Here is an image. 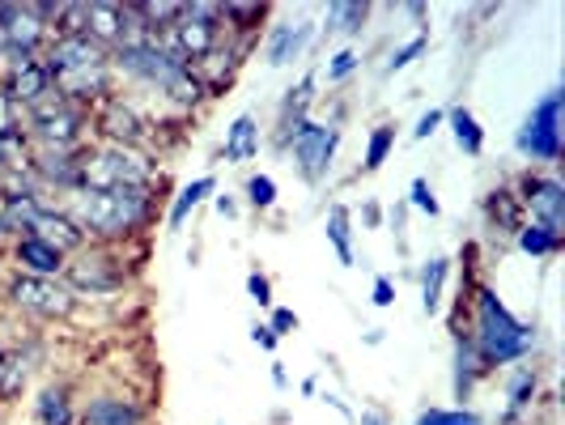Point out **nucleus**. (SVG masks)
I'll use <instances>...</instances> for the list:
<instances>
[{
  "instance_id": "obj_14",
  "label": "nucleus",
  "mask_w": 565,
  "mask_h": 425,
  "mask_svg": "<svg viewBox=\"0 0 565 425\" xmlns=\"http://www.w3.org/2000/svg\"><path fill=\"white\" fill-rule=\"evenodd\" d=\"M77 425H149V404L132 392H94L77 404Z\"/></svg>"
},
{
  "instance_id": "obj_25",
  "label": "nucleus",
  "mask_w": 565,
  "mask_h": 425,
  "mask_svg": "<svg viewBox=\"0 0 565 425\" xmlns=\"http://www.w3.org/2000/svg\"><path fill=\"white\" fill-rule=\"evenodd\" d=\"M85 34L98 43V47H119L124 39V4L115 0H85Z\"/></svg>"
},
{
  "instance_id": "obj_53",
  "label": "nucleus",
  "mask_w": 565,
  "mask_h": 425,
  "mask_svg": "<svg viewBox=\"0 0 565 425\" xmlns=\"http://www.w3.org/2000/svg\"><path fill=\"white\" fill-rule=\"evenodd\" d=\"M0 247H9V234H4V226H0Z\"/></svg>"
},
{
  "instance_id": "obj_55",
  "label": "nucleus",
  "mask_w": 565,
  "mask_h": 425,
  "mask_svg": "<svg viewBox=\"0 0 565 425\" xmlns=\"http://www.w3.org/2000/svg\"><path fill=\"white\" fill-rule=\"evenodd\" d=\"M0 47H4V39H0Z\"/></svg>"
},
{
  "instance_id": "obj_24",
  "label": "nucleus",
  "mask_w": 565,
  "mask_h": 425,
  "mask_svg": "<svg viewBox=\"0 0 565 425\" xmlns=\"http://www.w3.org/2000/svg\"><path fill=\"white\" fill-rule=\"evenodd\" d=\"M259 145H264V124H259L252 111H243L226 128L222 158H226L230 167H243V162H255V158H259Z\"/></svg>"
},
{
  "instance_id": "obj_33",
  "label": "nucleus",
  "mask_w": 565,
  "mask_h": 425,
  "mask_svg": "<svg viewBox=\"0 0 565 425\" xmlns=\"http://www.w3.org/2000/svg\"><path fill=\"white\" fill-rule=\"evenodd\" d=\"M392 149H396V124H379V128H370L366 153H362V174H374V170L392 158Z\"/></svg>"
},
{
  "instance_id": "obj_26",
  "label": "nucleus",
  "mask_w": 565,
  "mask_h": 425,
  "mask_svg": "<svg viewBox=\"0 0 565 425\" xmlns=\"http://www.w3.org/2000/svg\"><path fill=\"white\" fill-rule=\"evenodd\" d=\"M217 192V179L213 174H200V179H192V183H183L179 192H174V200H170L167 209V230L174 234V230H183V222L196 213L204 200Z\"/></svg>"
},
{
  "instance_id": "obj_44",
  "label": "nucleus",
  "mask_w": 565,
  "mask_h": 425,
  "mask_svg": "<svg viewBox=\"0 0 565 425\" xmlns=\"http://www.w3.org/2000/svg\"><path fill=\"white\" fill-rule=\"evenodd\" d=\"M252 340L264 349V353H277V344H281V340H277V332H273L268 323H252Z\"/></svg>"
},
{
  "instance_id": "obj_38",
  "label": "nucleus",
  "mask_w": 565,
  "mask_h": 425,
  "mask_svg": "<svg viewBox=\"0 0 565 425\" xmlns=\"http://www.w3.org/2000/svg\"><path fill=\"white\" fill-rule=\"evenodd\" d=\"M408 204H413V209H422L425 217H438V213H443V204H438V196H434L429 179H413V188H408Z\"/></svg>"
},
{
  "instance_id": "obj_46",
  "label": "nucleus",
  "mask_w": 565,
  "mask_h": 425,
  "mask_svg": "<svg viewBox=\"0 0 565 425\" xmlns=\"http://www.w3.org/2000/svg\"><path fill=\"white\" fill-rule=\"evenodd\" d=\"M362 222H366L370 230L383 226V204H374V200H366V204H362Z\"/></svg>"
},
{
  "instance_id": "obj_12",
  "label": "nucleus",
  "mask_w": 565,
  "mask_h": 425,
  "mask_svg": "<svg viewBox=\"0 0 565 425\" xmlns=\"http://www.w3.org/2000/svg\"><path fill=\"white\" fill-rule=\"evenodd\" d=\"M43 358H47V340L43 337H18L4 349V374H0V404L4 408L26 396L34 374L43 370Z\"/></svg>"
},
{
  "instance_id": "obj_1",
  "label": "nucleus",
  "mask_w": 565,
  "mask_h": 425,
  "mask_svg": "<svg viewBox=\"0 0 565 425\" xmlns=\"http://www.w3.org/2000/svg\"><path fill=\"white\" fill-rule=\"evenodd\" d=\"M89 243L98 247H128V238H137L149 222H153V209L158 196L153 188H111V192H77L60 204Z\"/></svg>"
},
{
  "instance_id": "obj_43",
  "label": "nucleus",
  "mask_w": 565,
  "mask_h": 425,
  "mask_svg": "<svg viewBox=\"0 0 565 425\" xmlns=\"http://www.w3.org/2000/svg\"><path fill=\"white\" fill-rule=\"evenodd\" d=\"M370 302H374L379 311H387V307L396 302V281H392V277H374V289H370Z\"/></svg>"
},
{
  "instance_id": "obj_18",
  "label": "nucleus",
  "mask_w": 565,
  "mask_h": 425,
  "mask_svg": "<svg viewBox=\"0 0 565 425\" xmlns=\"http://www.w3.org/2000/svg\"><path fill=\"white\" fill-rule=\"evenodd\" d=\"M30 417L34 425H77V392L68 379H47L34 387L30 400Z\"/></svg>"
},
{
  "instance_id": "obj_28",
  "label": "nucleus",
  "mask_w": 565,
  "mask_h": 425,
  "mask_svg": "<svg viewBox=\"0 0 565 425\" xmlns=\"http://www.w3.org/2000/svg\"><path fill=\"white\" fill-rule=\"evenodd\" d=\"M484 222L498 230V234H519V226H523V204L514 196V188H493L484 196Z\"/></svg>"
},
{
  "instance_id": "obj_31",
  "label": "nucleus",
  "mask_w": 565,
  "mask_h": 425,
  "mask_svg": "<svg viewBox=\"0 0 565 425\" xmlns=\"http://www.w3.org/2000/svg\"><path fill=\"white\" fill-rule=\"evenodd\" d=\"M447 124H451V137L455 145L468 153V158H481V149H484V128L477 124V115L468 111V107H451L447 111Z\"/></svg>"
},
{
  "instance_id": "obj_17",
  "label": "nucleus",
  "mask_w": 565,
  "mask_h": 425,
  "mask_svg": "<svg viewBox=\"0 0 565 425\" xmlns=\"http://www.w3.org/2000/svg\"><path fill=\"white\" fill-rule=\"evenodd\" d=\"M315 26L311 18H294V22H273L268 34H264V60L273 64V68H285V64H294V60L307 56V47L315 43Z\"/></svg>"
},
{
  "instance_id": "obj_30",
  "label": "nucleus",
  "mask_w": 565,
  "mask_h": 425,
  "mask_svg": "<svg viewBox=\"0 0 565 425\" xmlns=\"http://www.w3.org/2000/svg\"><path fill=\"white\" fill-rule=\"evenodd\" d=\"M447 277H451V259H447V255L425 259V268L417 273V281H422V311L425 315L443 311V298H447Z\"/></svg>"
},
{
  "instance_id": "obj_40",
  "label": "nucleus",
  "mask_w": 565,
  "mask_h": 425,
  "mask_svg": "<svg viewBox=\"0 0 565 425\" xmlns=\"http://www.w3.org/2000/svg\"><path fill=\"white\" fill-rule=\"evenodd\" d=\"M247 294H252V302L259 311H273L277 307V298H273V281L264 277V273H247Z\"/></svg>"
},
{
  "instance_id": "obj_9",
  "label": "nucleus",
  "mask_w": 565,
  "mask_h": 425,
  "mask_svg": "<svg viewBox=\"0 0 565 425\" xmlns=\"http://www.w3.org/2000/svg\"><path fill=\"white\" fill-rule=\"evenodd\" d=\"M94 137L98 145H124V149H149V132H153V119L141 111L137 98L128 94H115L107 103H98L94 111Z\"/></svg>"
},
{
  "instance_id": "obj_3",
  "label": "nucleus",
  "mask_w": 565,
  "mask_h": 425,
  "mask_svg": "<svg viewBox=\"0 0 565 425\" xmlns=\"http://www.w3.org/2000/svg\"><path fill=\"white\" fill-rule=\"evenodd\" d=\"M162 170L149 149H124V145L89 141L82 162L85 192H111V188H158Z\"/></svg>"
},
{
  "instance_id": "obj_50",
  "label": "nucleus",
  "mask_w": 565,
  "mask_h": 425,
  "mask_svg": "<svg viewBox=\"0 0 565 425\" xmlns=\"http://www.w3.org/2000/svg\"><path fill=\"white\" fill-rule=\"evenodd\" d=\"M302 396H319V374H311V379H302Z\"/></svg>"
},
{
  "instance_id": "obj_27",
  "label": "nucleus",
  "mask_w": 565,
  "mask_h": 425,
  "mask_svg": "<svg viewBox=\"0 0 565 425\" xmlns=\"http://www.w3.org/2000/svg\"><path fill=\"white\" fill-rule=\"evenodd\" d=\"M370 22V4L362 0H337V4H328V13H323V34H332V39H358Z\"/></svg>"
},
{
  "instance_id": "obj_21",
  "label": "nucleus",
  "mask_w": 565,
  "mask_h": 425,
  "mask_svg": "<svg viewBox=\"0 0 565 425\" xmlns=\"http://www.w3.org/2000/svg\"><path fill=\"white\" fill-rule=\"evenodd\" d=\"M489 366L481 362V353H477V344L468 332H455V344H451V392L459 400V408H468V400L477 392V383H481Z\"/></svg>"
},
{
  "instance_id": "obj_32",
  "label": "nucleus",
  "mask_w": 565,
  "mask_h": 425,
  "mask_svg": "<svg viewBox=\"0 0 565 425\" xmlns=\"http://www.w3.org/2000/svg\"><path fill=\"white\" fill-rule=\"evenodd\" d=\"M514 243H519V252L536 255V259L562 252V234H553V230L536 226V222H523V226H519V234H514Z\"/></svg>"
},
{
  "instance_id": "obj_11",
  "label": "nucleus",
  "mask_w": 565,
  "mask_h": 425,
  "mask_svg": "<svg viewBox=\"0 0 565 425\" xmlns=\"http://www.w3.org/2000/svg\"><path fill=\"white\" fill-rule=\"evenodd\" d=\"M514 196L523 204V213H532L536 226L553 230V234L565 230V183L557 174H532V170H527V174L519 179Z\"/></svg>"
},
{
  "instance_id": "obj_36",
  "label": "nucleus",
  "mask_w": 565,
  "mask_h": 425,
  "mask_svg": "<svg viewBox=\"0 0 565 425\" xmlns=\"http://www.w3.org/2000/svg\"><path fill=\"white\" fill-rule=\"evenodd\" d=\"M413 425H484L481 413L472 408H422Z\"/></svg>"
},
{
  "instance_id": "obj_52",
  "label": "nucleus",
  "mask_w": 565,
  "mask_h": 425,
  "mask_svg": "<svg viewBox=\"0 0 565 425\" xmlns=\"http://www.w3.org/2000/svg\"><path fill=\"white\" fill-rule=\"evenodd\" d=\"M4 349H9V344H4V340H0V374H4Z\"/></svg>"
},
{
  "instance_id": "obj_23",
  "label": "nucleus",
  "mask_w": 565,
  "mask_h": 425,
  "mask_svg": "<svg viewBox=\"0 0 565 425\" xmlns=\"http://www.w3.org/2000/svg\"><path fill=\"white\" fill-rule=\"evenodd\" d=\"M502 392H507V408L510 417H532V404L540 400V370L527 366V362H514L507 366V379H502Z\"/></svg>"
},
{
  "instance_id": "obj_54",
  "label": "nucleus",
  "mask_w": 565,
  "mask_h": 425,
  "mask_svg": "<svg viewBox=\"0 0 565 425\" xmlns=\"http://www.w3.org/2000/svg\"><path fill=\"white\" fill-rule=\"evenodd\" d=\"M0 311H4V298H0Z\"/></svg>"
},
{
  "instance_id": "obj_51",
  "label": "nucleus",
  "mask_w": 565,
  "mask_h": 425,
  "mask_svg": "<svg viewBox=\"0 0 565 425\" xmlns=\"http://www.w3.org/2000/svg\"><path fill=\"white\" fill-rule=\"evenodd\" d=\"M404 13L417 18V22H425V4H404Z\"/></svg>"
},
{
  "instance_id": "obj_22",
  "label": "nucleus",
  "mask_w": 565,
  "mask_h": 425,
  "mask_svg": "<svg viewBox=\"0 0 565 425\" xmlns=\"http://www.w3.org/2000/svg\"><path fill=\"white\" fill-rule=\"evenodd\" d=\"M4 89H9V98L22 107V111H30V107H39V103H47V98H56L60 89L56 82H52V73L43 68V60H34V64H26L22 73H13V77H4Z\"/></svg>"
},
{
  "instance_id": "obj_41",
  "label": "nucleus",
  "mask_w": 565,
  "mask_h": 425,
  "mask_svg": "<svg viewBox=\"0 0 565 425\" xmlns=\"http://www.w3.org/2000/svg\"><path fill=\"white\" fill-rule=\"evenodd\" d=\"M268 328L277 332V340L289 337V332H298V311H289V307H273V311H268Z\"/></svg>"
},
{
  "instance_id": "obj_13",
  "label": "nucleus",
  "mask_w": 565,
  "mask_h": 425,
  "mask_svg": "<svg viewBox=\"0 0 565 425\" xmlns=\"http://www.w3.org/2000/svg\"><path fill=\"white\" fill-rule=\"evenodd\" d=\"M43 68L52 73V82L64 77V73H82V68H94V64H107L111 52L107 47H98L89 34H56L47 47H43Z\"/></svg>"
},
{
  "instance_id": "obj_4",
  "label": "nucleus",
  "mask_w": 565,
  "mask_h": 425,
  "mask_svg": "<svg viewBox=\"0 0 565 425\" xmlns=\"http://www.w3.org/2000/svg\"><path fill=\"white\" fill-rule=\"evenodd\" d=\"M4 311L30 323H68L77 315V294L64 281H47V277H26V273H9L0 285Z\"/></svg>"
},
{
  "instance_id": "obj_5",
  "label": "nucleus",
  "mask_w": 565,
  "mask_h": 425,
  "mask_svg": "<svg viewBox=\"0 0 565 425\" xmlns=\"http://www.w3.org/2000/svg\"><path fill=\"white\" fill-rule=\"evenodd\" d=\"M128 281H132V268H128L124 247H98V243H89L64 268V285L77 294V302H103L111 294H124Z\"/></svg>"
},
{
  "instance_id": "obj_6",
  "label": "nucleus",
  "mask_w": 565,
  "mask_h": 425,
  "mask_svg": "<svg viewBox=\"0 0 565 425\" xmlns=\"http://www.w3.org/2000/svg\"><path fill=\"white\" fill-rule=\"evenodd\" d=\"M26 137L34 149H77L94 137V119L85 107H73L68 98H47L26 111Z\"/></svg>"
},
{
  "instance_id": "obj_10",
  "label": "nucleus",
  "mask_w": 565,
  "mask_h": 425,
  "mask_svg": "<svg viewBox=\"0 0 565 425\" xmlns=\"http://www.w3.org/2000/svg\"><path fill=\"white\" fill-rule=\"evenodd\" d=\"M337 149H340V128L323 124V119H307V124L289 137V145H285V153L294 158V170H298L302 183H311V188H319V183L332 174Z\"/></svg>"
},
{
  "instance_id": "obj_19",
  "label": "nucleus",
  "mask_w": 565,
  "mask_h": 425,
  "mask_svg": "<svg viewBox=\"0 0 565 425\" xmlns=\"http://www.w3.org/2000/svg\"><path fill=\"white\" fill-rule=\"evenodd\" d=\"M319 89V73H307L298 85H289L285 89V98H281V107H277V137H273V145L277 149H285L289 145V137L311 119V107H315V94Z\"/></svg>"
},
{
  "instance_id": "obj_15",
  "label": "nucleus",
  "mask_w": 565,
  "mask_h": 425,
  "mask_svg": "<svg viewBox=\"0 0 565 425\" xmlns=\"http://www.w3.org/2000/svg\"><path fill=\"white\" fill-rule=\"evenodd\" d=\"M252 47L255 43H234V39L222 34V43L192 64V73H196V82L204 85L209 98H222V94H226L230 82H234V73H238V64H243V56H247Z\"/></svg>"
},
{
  "instance_id": "obj_29",
  "label": "nucleus",
  "mask_w": 565,
  "mask_h": 425,
  "mask_svg": "<svg viewBox=\"0 0 565 425\" xmlns=\"http://www.w3.org/2000/svg\"><path fill=\"white\" fill-rule=\"evenodd\" d=\"M323 234H328V243H332V252L344 268H353L358 264V252H353V213H349V204H332L328 209V217H323Z\"/></svg>"
},
{
  "instance_id": "obj_45",
  "label": "nucleus",
  "mask_w": 565,
  "mask_h": 425,
  "mask_svg": "<svg viewBox=\"0 0 565 425\" xmlns=\"http://www.w3.org/2000/svg\"><path fill=\"white\" fill-rule=\"evenodd\" d=\"M213 209H217V217H226V222L238 217V200L230 196V192H213Z\"/></svg>"
},
{
  "instance_id": "obj_37",
  "label": "nucleus",
  "mask_w": 565,
  "mask_h": 425,
  "mask_svg": "<svg viewBox=\"0 0 565 425\" xmlns=\"http://www.w3.org/2000/svg\"><path fill=\"white\" fill-rule=\"evenodd\" d=\"M425 47H429V39H425V30H422V34H413L408 43H399L396 52L387 56V64H383V73H387V77H396V73H404V68H408L413 60L425 56Z\"/></svg>"
},
{
  "instance_id": "obj_39",
  "label": "nucleus",
  "mask_w": 565,
  "mask_h": 425,
  "mask_svg": "<svg viewBox=\"0 0 565 425\" xmlns=\"http://www.w3.org/2000/svg\"><path fill=\"white\" fill-rule=\"evenodd\" d=\"M18 128H26V111L9 98V89L0 85V132H18Z\"/></svg>"
},
{
  "instance_id": "obj_47",
  "label": "nucleus",
  "mask_w": 565,
  "mask_h": 425,
  "mask_svg": "<svg viewBox=\"0 0 565 425\" xmlns=\"http://www.w3.org/2000/svg\"><path fill=\"white\" fill-rule=\"evenodd\" d=\"M358 425H392V417L383 408H362V417H353Z\"/></svg>"
},
{
  "instance_id": "obj_16",
  "label": "nucleus",
  "mask_w": 565,
  "mask_h": 425,
  "mask_svg": "<svg viewBox=\"0 0 565 425\" xmlns=\"http://www.w3.org/2000/svg\"><path fill=\"white\" fill-rule=\"evenodd\" d=\"M9 259H13V273H26V277H47V281H64V268H68V255L52 247L47 238L39 234H22L9 243Z\"/></svg>"
},
{
  "instance_id": "obj_35",
  "label": "nucleus",
  "mask_w": 565,
  "mask_h": 425,
  "mask_svg": "<svg viewBox=\"0 0 565 425\" xmlns=\"http://www.w3.org/2000/svg\"><path fill=\"white\" fill-rule=\"evenodd\" d=\"M243 196H247V204H252L255 213H268L277 204V179L273 174H247Z\"/></svg>"
},
{
  "instance_id": "obj_34",
  "label": "nucleus",
  "mask_w": 565,
  "mask_h": 425,
  "mask_svg": "<svg viewBox=\"0 0 565 425\" xmlns=\"http://www.w3.org/2000/svg\"><path fill=\"white\" fill-rule=\"evenodd\" d=\"M362 68V52L358 47H340V52H332L328 56V64L319 68V82H328V85H344L353 73Z\"/></svg>"
},
{
  "instance_id": "obj_49",
  "label": "nucleus",
  "mask_w": 565,
  "mask_h": 425,
  "mask_svg": "<svg viewBox=\"0 0 565 425\" xmlns=\"http://www.w3.org/2000/svg\"><path fill=\"white\" fill-rule=\"evenodd\" d=\"M383 340H387V332H383V328H370V332H366V344H370V349H379Z\"/></svg>"
},
{
  "instance_id": "obj_8",
  "label": "nucleus",
  "mask_w": 565,
  "mask_h": 425,
  "mask_svg": "<svg viewBox=\"0 0 565 425\" xmlns=\"http://www.w3.org/2000/svg\"><path fill=\"white\" fill-rule=\"evenodd\" d=\"M188 64L179 56L162 52L158 43H137V47H111V73L115 82H128V85H141L149 89L153 98L167 89Z\"/></svg>"
},
{
  "instance_id": "obj_48",
  "label": "nucleus",
  "mask_w": 565,
  "mask_h": 425,
  "mask_svg": "<svg viewBox=\"0 0 565 425\" xmlns=\"http://www.w3.org/2000/svg\"><path fill=\"white\" fill-rule=\"evenodd\" d=\"M273 387H277V392H285V387H289V374H285L281 362H273Z\"/></svg>"
},
{
  "instance_id": "obj_7",
  "label": "nucleus",
  "mask_w": 565,
  "mask_h": 425,
  "mask_svg": "<svg viewBox=\"0 0 565 425\" xmlns=\"http://www.w3.org/2000/svg\"><path fill=\"white\" fill-rule=\"evenodd\" d=\"M562 111H565V94L562 89H548L536 107L527 111V119L519 124L514 149L532 167H553L562 158Z\"/></svg>"
},
{
  "instance_id": "obj_2",
  "label": "nucleus",
  "mask_w": 565,
  "mask_h": 425,
  "mask_svg": "<svg viewBox=\"0 0 565 425\" xmlns=\"http://www.w3.org/2000/svg\"><path fill=\"white\" fill-rule=\"evenodd\" d=\"M468 307H472V344H477V353H481V362L489 370L498 366H514V362H527L532 353H536V328L532 323H523V319H514L510 307L498 298V289L493 285H477L472 289V298H468Z\"/></svg>"
},
{
  "instance_id": "obj_42",
  "label": "nucleus",
  "mask_w": 565,
  "mask_h": 425,
  "mask_svg": "<svg viewBox=\"0 0 565 425\" xmlns=\"http://www.w3.org/2000/svg\"><path fill=\"white\" fill-rule=\"evenodd\" d=\"M447 124V111H438V107H429V111L417 119V128H413V141H429L438 128Z\"/></svg>"
},
{
  "instance_id": "obj_20",
  "label": "nucleus",
  "mask_w": 565,
  "mask_h": 425,
  "mask_svg": "<svg viewBox=\"0 0 565 425\" xmlns=\"http://www.w3.org/2000/svg\"><path fill=\"white\" fill-rule=\"evenodd\" d=\"M26 234H39V238H47V243H52V247H60V252L68 255V259L89 247V238L82 234V226H77V222H73V217H68L60 204H43V209L30 217Z\"/></svg>"
}]
</instances>
